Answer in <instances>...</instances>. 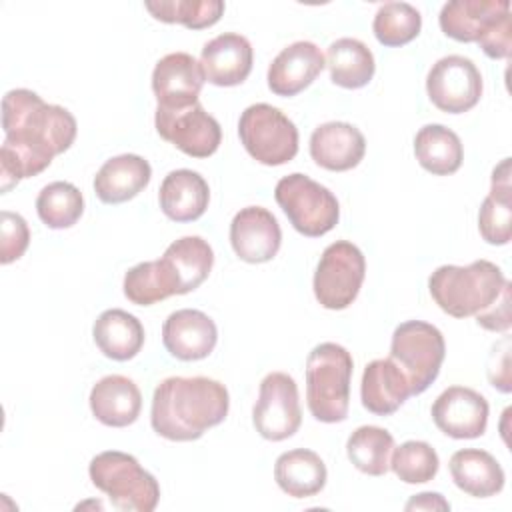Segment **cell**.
<instances>
[{"label": "cell", "instance_id": "obj_30", "mask_svg": "<svg viewBox=\"0 0 512 512\" xmlns=\"http://www.w3.org/2000/svg\"><path fill=\"white\" fill-rule=\"evenodd\" d=\"M414 154L418 164L434 176L454 174L464 160L458 134L442 124H426L416 132Z\"/></svg>", "mask_w": 512, "mask_h": 512}, {"label": "cell", "instance_id": "obj_27", "mask_svg": "<svg viewBox=\"0 0 512 512\" xmlns=\"http://www.w3.org/2000/svg\"><path fill=\"white\" fill-rule=\"evenodd\" d=\"M92 336L98 350L116 362L132 360L144 346L142 322L120 308L104 310L92 326Z\"/></svg>", "mask_w": 512, "mask_h": 512}, {"label": "cell", "instance_id": "obj_40", "mask_svg": "<svg viewBox=\"0 0 512 512\" xmlns=\"http://www.w3.org/2000/svg\"><path fill=\"white\" fill-rule=\"evenodd\" d=\"M476 322L478 326L490 332L510 330L512 322H510V282L508 280L502 288V294L496 298V302L486 310H482L480 314H476Z\"/></svg>", "mask_w": 512, "mask_h": 512}, {"label": "cell", "instance_id": "obj_17", "mask_svg": "<svg viewBox=\"0 0 512 512\" xmlns=\"http://www.w3.org/2000/svg\"><path fill=\"white\" fill-rule=\"evenodd\" d=\"M324 66L326 58L314 42H292L268 66V88L276 96H296L316 80Z\"/></svg>", "mask_w": 512, "mask_h": 512}, {"label": "cell", "instance_id": "obj_12", "mask_svg": "<svg viewBox=\"0 0 512 512\" xmlns=\"http://www.w3.org/2000/svg\"><path fill=\"white\" fill-rule=\"evenodd\" d=\"M154 124L160 138L192 158L212 156L222 142L218 120L210 116L200 102L178 110L156 106Z\"/></svg>", "mask_w": 512, "mask_h": 512}, {"label": "cell", "instance_id": "obj_25", "mask_svg": "<svg viewBox=\"0 0 512 512\" xmlns=\"http://www.w3.org/2000/svg\"><path fill=\"white\" fill-rule=\"evenodd\" d=\"M152 168L138 154L106 160L94 176V192L104 204H122L138 196L150 182Z\"/></svg>", "mask_w": 512, "mask_h": 512}, {"label": "cell", "instance_id": "obj_15", "mask_svg": "<svg viewBox=\"0 0 512 512\" xmlns=\"http://www.w3.org/2000/svg\"><path fill=\"white\" fill-rule=\"evenodd\" d=\"M230 244L236 256L248 264L270 262L282 244L276 216L262 206H246L230 222Z\"/></svg>", "mask_w": 512, "mask_h": 512}, {"label": "cell", "instance_id": "obj_9", "mask_svg": "<svg viewBox=\"0 0 512 512\" xmlns=\"http://www.w3.org/2000/svg\"><path fill=\"white\" fill-rule=\"evenodd\" d=\"M364 276L362 250L348 240H336L324 248L318 260L312 280L314 296L328 310H344L356 300Z\"/></svg>", "mask_w": 512, "mask_h": 512}, {"label": "cell", "instance_id": "obj_14", "mask_svg": "<svg viewBox=\"0 0 512 512\" xmlns=\"http://www.w3.org/2000/svg\"><path fill=\"white\" fill-rule=\"evenodd\" d=\"M204 82L200 62L186 52L166 54L152 70V92L158 106L168 110L196 104Z\"/></svg>", "mask_w": 512, "mask_h": 512}, {"label": "cell", "instance_id": "obj_29", "mask_svg": "<svg viewBox=\"0 0 512 512\" xmlns=\"http://www.w3.org/2000/svg\"><path fill=\"white\" fill-rule=\"evenodd\" d=\"M274 480L292 498L316 496L328 480L324 460L306 448L282 452L274 464Z\"/></svg>", "mask_w": 512, "mask_h": 512}, {"label": "cell", "instance_id": "obj_8", "mask_svg": "<svg viewBox=\"0 0 512 512\" xmlns=\"http://www.w3.org/2000/svg\"><path fill=\"white\" fill-rule=\"evenodd\" d=\"M238 136L246 152L264 166H282L298 154V128L266 102L252 104L240 114Z\"/></svg>", "mask_w": 512, "mask_h": 512}, {"label": "cell", "instance_id": "obj_4", "mask_svg": "<svg viewBox=\"0 0 512 512\" xmlns=\"http://www.w3.org/2000/svg\"><path fill=\"white\" fill-rule=\"evenodd\" d=\"M352 356L336 342L314 346L306 358V402L318 422L346 420L350 408Z\"/></svg>", "mask_w": 512, "mask_h": 512}, {"label": "cell", "instance_id": "obj_28", "mask_svg": "<svg viewBox=\"0 0 512 512\" xmlns=\"http://www.w3.org/2000/svg\"><path fill=\"white\" fill-rule=\"evenodd\" d=\"M512 186H510V158H504L492 170L490 192L478 212L480 236L494 246L510 242L512 226Z\"/></svg>", "mask_w": 512, "mask_h": 512}, {"label": "cell", "instance_id": "obj_5", "mask_svg": "<svg viewBox=\"0 0 512 512\" xmlns=\"http://www.w3.org/2000/svg\"><path fill=\"white\" fill-rule=\"evenodd\" d=\"M92 484L102 490L114 508L124 512H152L160 500L158 480L126 452L106 450L90 460Z\"/></svg>", "mask_w": 512, "mask_h": 512}, {"label": "cell", "instance_id": "obj_26", "mask_svg": "<svg viewBox=\"0 0 512 512\" xmlns=\"http://www.w3.org/2000/svg\"><path fill=\"white\" fill-rule=\"evenodd\" d=\"M448 468L454 484L474 498H488L504 488V470L500 462L486 450H458L450 456Z\"/></svg>", "mask_w": 512, "mask_h": 512}, {"label": "cell", "instance_id": "obj_34", "mask_svg": "<svg viewBox=\"0 0 512 512\" xmlns=\"http://www.w3.org/2000/svg\"><path fill=\"white\" fill-rule=\"evenodd\" d=\"M144 8L160 22L202 30L214 26L226 6L222 0H158L144 2Z\"/></svg>", "mask_w": 512, "mask_h": 512}, {"label": "cell", "instance_id": "obj_13", "mask_svg": "<svg viewBox=\"0 0 512 512\" xmlns=\"http://www.w3.org/2000/svg\"><path fill=\"white\" fill-rule=\"evenodd\" d=\"M488 412V400L466 386L446 388L432 404L436 428L456 440L482 436L488 426Z\"/></svg>", "mask_w": 512, "mask_h": 512}, {"label": "cell", "instance_id": "obj_35", "mask_svg": "<svg viewBox=\"0 0 512 512\" xmlns=\"http://www.w3.org/2000/svg\"><path fill=\"white\" fill-rule=\"evenodd\" d=\"M422 28L420 12L408 2H386L378 8L372 30L382 46L396 48L412 42Z\"/></svg>", "mask_w": 512, "mask_h": 512}, {"label": "cell", "instance_id": "obj_21", "mask_svg": "<svg viewBox=\"0 0 512 512\" xmlns=\"http://www.w3.org/2000/svg\"><path fill=\"white\" fill-rule=\"evenodd\" d=\"M90 410L98 422L110 428H124L138 420L142 394L134 380L122 374L100 378L90 390Z\"/></svg>", "mask_w": 512, "mask_h": 512}, {"label": "cell", "instance_id": "obj_11", "mask_svg": "<svg viewBox=\"0 0 512 512\" xmlns=\"http://www.w3.org/2000/svg\"><path fill=\"white\" fill-rule=\"evenodd\" d=\"M426 92L438 110L462 114L480 102L482 74L470 58L450 54L432 64L426 76Z\"/></svg>", "mask_w": 512, "mask_h": 512}, {"label": "cell", "instance_id": "obj_18", "mask_svg": "<svg viewBox=\"0 0 512 512\" xmlns=\"http://www.w3.org/2000/svg\"><path fill=\"white\" fill-rule=\"evenodd\" d=\"M252 44L246 36L226 32L204 44L200 66L204 78L214 86H238L252 72Z\"/></svg>", "mask_w": 512, "mask_h": 512}, {"label": "cell", "instance_id": "obj_2", "mask_svg": "<svg viewBox=\"0 0 512 512\" xmlns=\"http://www.w3.org/2000/svg\"><path fill=\"white\" fill-rule=\"evenodd\" d=\"M228 408L230 396L222 382L206 376H170L154 390L150 424L166 440L190 442L224 422Z\"/></svg>", "mask_w": 512, "mask_h": 512}, {"label": "cell", "instance_id": "obj_10", "mask_svg": "<svg viewBox=\"0 0 512 512\" xmlns=\"http://www.w3.org/2000/svg\"><path fill=\"white\" fill-rule=\"evenodd\" d=\"M256 432L272 442L294 436L302 424L296 380L286 372H270L260 382L258 400L252 410Z\"/></svg>", "mask_w": 512, "mask_h": 512}, {"label": "cell", "instance_id": "obj_1", "mask_svg": "<svg viewBox=\"0 0 512 512\" xmlns=\"http://www.w3.org/2000/svg\"><path fill=\"white\" fill-rule=\"evenodd\" d=\"M2 128V194L10 192L22 178H32L46 170L54 156L74 144L78 132L76 118L66 108L44 102L28 88H16L4 94Z\"/></svg>", "mask_w": 512, "mask_h": 512}, {"label": "cell", "instance_id": "obj_33", "mask_svg": "<svg viewBox=\"0 0 512 512\" xmlns=\"http://www.w3.org/2000/svg\"><path fill=\"white\" fill-rule=\"evenodd\" d=\"M38 218L52 230L74 226L84 212L82 192L64 180L50 182L36 198Z\"/></svg>", "mask_w": 512, "mask_h": 512}, {"label": "cell", "instance_id": "obj_36", "mask_svg": "<svg viewBox=\"0 0 512 512\" xmlns=\"http://www.w3.org/2000/svg\"><path fill=\"white\" fill-rule=\"evenodd\" d=\"M440 468L436 450L424 440H408L392 450L390 470L406 484L430 482Z\"/></svg>", "mask_w": 512, "mask_h": 512}, {"label": "cell", "instance_id": "obj_7", "mask_svg": "<svg viewBox=\"0 0 512 512\" xmlns=\"http://www.w3.org/2000/svg\"><path fill=\"white\" fill-rule=\"evenodd\" d=\"M446 356L442 332L422 320L396 326L390 342V358L398 364L410 384V394H422L438 378Z\"/></svg>", "mask_w": 512, "mask_h": 512}, {"label": "cell", "instance_id": "obj_41", "mask_svg": "<svg viewBox=\"0 0 512 512\" xmlns=\"http://www.w3.org/2000/svg\"><path fill=\"white\" fill-rule=\"evenodd\" d=\"M450 510V504L438 492H422L406 502V510Z\"/></svg>", "mask_w": 512, "mask_h": 512}, {"label": "cell", "instance_id": "obj_37", "mask_svg": "<svg viewBox=\"0 0 512 512\" xmlns=\"http://www.w3.org/2000/svg\"><path fill=\"white\" fill-rule=\"evenodd\" d=\"M124 296L136 306H152L168 296H174V288L160 264V260L140 262L132 266L124 276Z\"/></svg>", "mask_w": 512, "mask_h": 512}, {"label": "cell", "instance_id": "obj_22", "mask_svg": "<svg viewBox=\"0 0 512 512\" xmlns=\"http://www.w3.org/2000/svg\"><path fill=\"white\" fill-rule=\"evenodd\" d=\"M506 12L508 0H452L440 10V30L458 42H478Z\"/></svg>", "mask_w": 512, "mask_h": 512}, {"label": "cell", "instance_id": "obj_19", "mask_svg": "<svg viewBox=\"0 0 512 512\" xmlns=\"http://www.w3.org/2000/svg\"><path fill=\"white\" fill-rule=\"evenodd\" d=\"M366 154L364 134L348 122H326L310 136V156L326 170L346 172L356 168Z\"/></svg>", "mask_w": 512, "mask_h": 512}, {"label": "cell", "instance_id": "obj_16", "mask_svg": "<svg viewBox=\"0 0 512 512\" xmlns=\"http://www.w3.org/2000/svg\"><path fill=\"white\" fill-rule=\"evenodd\" d=\"M162 342L170 356L194 362L212 354L218 342V328L202 310L182 308L164 320Z\"/></svg>", "mask_w": 512, "mask_h": 512}, {"label": "cell", "instance_id": "obj_31", "mask_svg": "<svg viewBox=\"0 0 512 512\" xmlns=\"http://www.w3.org/2000/svg\"><path fill=\"white\" fill-rule=\"evenodd\" d=\"M326 66L336 86L356 90L366 86L376 70L374 54L358 38H338L328 46Z\"/></svg>", "mask_w": 512, "mask_h": 512}, {"label": "cell", "instance_id": "obj_6", "mask_svg": "<svg viewBox=\"0 0 512 512\" xmlns=\"http://www.w3.org/2000/svg\"><path fill=\"white\" fill-rule=\"evenodd\" d=\"M274 198L296 232L318 238L330 232L340 218L336 196L306 174L294 172L278 180Z\"/></svg>", "mask_w": 512, "mask_h": 512}, {"label": "cell", "instance_id": "obj_3", "mask_svg": "<svg viewBox=\"0 0 512 512\" xmlns=\"http://www.w3.org/2000/svg\"><path fill=\"white\" fill-rule=\"evenodd\" d=\"M504 284L502 268L490 260H476L468 266L444 264L428 278L432 300L454 318L476 316L492 306L502 294Z\"/></svg>", "mask_w": 512, "mask_h": 512}, {"label": "cell", "instance_id": "obj_23", "mask_svg": "<svg viewBox=\"0 0 512 512\" xmlns=\"http://www.w3.org/2000/svg\"><path fill=\"white\" fill-rule=\"evenodd\" d=\"M408 396H412L408 378L392 358H376L366 364L360 382V400L368 412L390 416Z\"/></svg>", "mask_w": 512, "mask_h": 512}, {"label": "cell", "instance_id": "obj_24", "mask_svg": "<svg viewBox=\"0 0 512 512\" xmlns=\"http://www.w3.org/2000/svg\"><path fill=\"white\" fill-rule=\"evenodd\" d=\"M158 202L166 218L174 222H194L208 208L210 188L204 176L194 170H172L160 184Z\"/></svg>", "mask_w": 512, "mask_h": 512}, {"label": "cell", "instance_id": "obj_38", "mask_svg": "<svg viewBox=\"0 0 512 512\" xmlns=\"http://www.w3.org/2000/svg\"><path fill=\"white\" fill-rule=\"evenodd\" d=\"M30 244V228L26 220L10 210L0 214V264H10L24 256Z\"/></svg>", "mask_w": 512, "mask_h": 512}, {"label": "cell", "instance_id": "obj_39", "mask_svg": "<svg viewBox=\"0 0 512 512\" xmlns=\"http://www.w3.org/2000/svg\"><path fill=\"white\" fill-rule=\"evenodd\" d=\"M480 48L488 58L502 60L510 56L512 50V18L510 12H506L480 40Z\"/></svg>", "mask_w": 512, "mask_h": 512}, {"label": "cell", "instance_id": "obj_20", "mask_svg": "<svg viewBox=\"0 0 512 512\" xmlns=\"http://www.w3.org/2000/svg\"><path fill=\"white\" fill-rule=\"evenodd\" d=\"M158 260L168 274L174 294H188L208 278L214 264V252L204 238L182 236L174 240Z\"/></svg>", "mask_w": 512, "mask_h": 512}, {"label": "cell", "instance_id": "obj_32", "mask_svg": "<svg viewBox=\"0 0 512 512\" xmlns=\"http://www.w3.org/2000/svg\"><path fill=\"white\" fill-rule=\"evenodd\" d=\"M394 438L380 426H360L346 442L348 460L368 476H384L390 470Z\"/></svg>", "mask_w": 512, "mask_h": 512}]
</instances>
